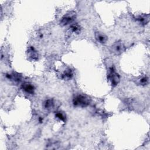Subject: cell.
Wrapping results in <instances>:
<instances>
[{
    "instance_id": "1",
    "label": "cell",
    "mask_w": 150,
    "mask_h": 150,
    "mask_svg": "<svg viewBox=\"0 0 150 150\" xmlns=\"http://www.w3.org/2000/svg\"><path fill=\"white\" fill-rule=\"evenodd\" d=\"M75 106L86 107L90 104L89 98L83 95H77L76 96L73 100Z\"/></svg>"
},
{
    "instance_id": "2",
    "label": "cell",
    "mask_w": 150,
    "mask_h": 150,
    "mask_svg": "<svg viewBox=\"0 0 150 150\" xmlns=\"http://www.w3.org/2000/svg\"><path fill=\"white\" fill-rule=\"evenodd\" d=\"M108 79L111 81L112 85L114 86H116L120 82V76L116 72L113 67H111L110 69Z\"/></svg>"
},
{
    "instance_id": "3",
    "label": "cell",
    "mask_w": 150,
    "mask_h": 150,
    "mask_svg": "<svg viewBox=\"0 0 150 150\" xmlns=\"http://www.w3.org/2000/svg\"><path fill=\"white\" fill-rule=\"evenodd\" d=\"M75 18V14L73 13H71L69 14H66L61 19V24L63 26L68 25L72 22V21Z\"/></svg>"
},
{
    "instance_id": "4",
    "label": "cell",
    "mask_w": 150,
    "mask_h": 150,
    "mask_svg": "<svg viewBox=\"0 0 150 150\" xmlns=\"http://www.w3.org/2000/svg\"><path fill=\"white\" fill-rule=\"evenodd\" d=\"M112 51L116 55H120L122 54L125 50V47L121 42H118L115 43L112 47Z\"/></svg>"
},
{
    "instance_id": "5",
    "label": "cell",
    "mask_w": 150,
    "mask_h": 150,
    "mask_svg": "<svg viewBox=\"0 0 150 150\" xmlns=\"http://www.w3.org/2000/svg\"><path fill=\"white\" fill-rule=\"evenodd\" d=\"M28 55L31 61H37L38 59V54L35 51V49L32 47H29L28 51Z\"/></svg>"
},
{
    "instance_id": "6",
    "label": "cell",
    "mask_w": 150,
    "mask_h": 150,
    "mask_svg": "<svg viewBox=\"0 0 150 150\" xmlns=\"http://www.w3.org/2000/svg\"><path fill=\"white\" fill-rule=\"evenodd\" d=\"M22 88L23 91L29 94H33L35 91V88L33 85L29 83H25L22 85Z\"/></svg>"
},
{
    "instance_id": "7",
    "label": "cell",
    "mask_w": 150,
    "mask_h": 150,
    "mask_svg": "<svg viewBox=\"0 0 150 150\" xmlns=\"http://www.w3.org/2000/svg\"><path fill=\"white\" fill-rule=\"evenodd\" d=\"M95 37L98 42L103 44H106L108 39L107 37L105 35L100 32H96L95 34Z\"/></svg>"
},
{
    "instance_id": "8",
    "label": "cell",
    "mask_w": 150,
    "mask_h": 150,
    "mask_svg": "<svg viewBox=\"0 0 150 150\" xmlns=\"http://www.w3.org/2000/svg\"><path fill=\"white\" fill-rule=\"evenodd\" d=\"M44 106L45 108H46V110H51L53 108L54 106V103L52 100L48 99L44 102Z\"/></svg>"
},
{
    "instance_id": "9",
    "label": "cell",
    "mask_w": 150,
    "mask_h": 150,
    "mask_svg": "<svg viewBox=\"0 0 150 150\" xmlns=\"http://www.w3.org/2000/svg\"><path fill=\"white\" fill-rule=\"evenodd\" d=\"M73 76V73L71 70H67L66 71L63 75V77L65 79H71Z\"/></svg>"
},
{
    "instance_id": "10",
    "label": "cell",
    "mask_w": 150,
    "mask_h": 150,
    "mask_svg": "<svg viewBox=\"0 0 150 150\" xmlns=\"http://www.w3.org/2000/svg\"><path fill=\"white\" fill-rule=\"evenodd\" d=\"M71 29L72 30V32L78 34L81 31V27L77 24H73L71 26Z\"/></svg>"
},
{
    "instance_id": "11",
    "label": "cell",
    "mask_w": 150,
    "mask_h": 150,
    "mask_svg": "<svg viewBox=\"0 0 150 150\" xmlns=\"http://www.w3.org/2000/svg\"><path fill=\"white\" fill-rule=\"evenodd\" d=\"M56 117L63 122H65L66 120V117L61 112H57V113L56 114Z\"/></svg>"
},
{
    "instance_id": "12",
    "label": "cell",
    "mask_w": 150,
    "mask_h": 150,
    "mask_svg": "<svg viewBox=\"0 0 150 150\" xmlns=\"http://www.w3.org/2000/svg\"><path fill=\"white\" fill-rule=\"evenodd\" d=\"M148 78L147 77H143L141 79V81H140V83L143 85H145L146 84H147L148 83Z\"/></svg>"
},
{
    "instance_id": "13",
    "label": "cell",
    "mask_w": 150,
    "mask_h": 150,
    "mask_svg": "<svg viewBox=\"0 0 150 150\" xmlns=\"http://www.w3.org/2000/svg\"><path fill=\"white\" fill-rule=\"evenodd\" d=\"M39 122L40 123H42V122H43V119H42V118H39Z\"/></svg>"
}]
</instances>
